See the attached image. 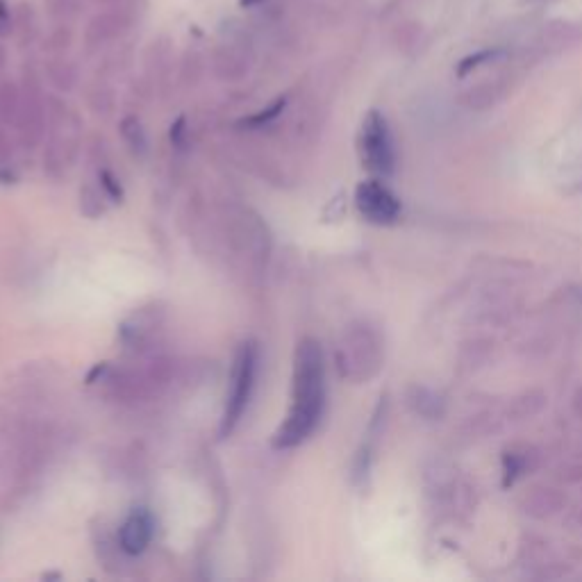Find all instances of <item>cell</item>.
I'll list each match as a JSON object with an SVG mask.
<instances>
[{"label": "cell", "mask_w": 582, "mask_h": 582, "mask_svg": "<svg viewBox=\"0 0 582 582\" xmlns=\"http://www.w3.org/2000/svg\"><path fill=\"white\" fill-rule=\"evenodd\" d=\"M132 19H135V14L123 10V7H119V5L112 7L110 12L96 14L94 19L89 21V26L85 30V41L89 46L107 44V41L121 37L123 32L130 28Z\"/></svg>", "instance_id": "8992f818"}, {"label": "cell", "mask_w": 582, "mask_h": 582, "mask_svg": "<svg viewBox=\"0 0 582 582\" xmlns=\"http://www.w3.org/2000/svg\"><path fill=\"white\" fill-rule=\"evenodd\" d=\"M285 105H287V98H278V101L273 103V105L269 107V110L251 116V119H248V123H251V126H262V123H269L271 119H276V116H278L282 110H285Z\"/></svg>", "instance_id": "9c48e42d"}, {"label": "cell", "mask_w": 582, "mask_h": 582, "mask_svg": "<svg viewBox=\"0 0 582 582\" xmlns=\"http://www.w3.org/2000/svg\"><path fill=\"white\" fill-rule=\"evenodd\" d=\"M264 3H266V0H239V5L248 7V10H251V7H262Z\"/></svg>", "instance_id": "30bf717a"}, {"label": "cell", "mask_w": 582, "mask_h": 582, "mask_svg": "<svg viewBox=\"0 0 582 582\" xmlns=\"http://www.w3.org/2000/svg\"><path fill=\"white\" fill-rule=\"evenodd\" d=\"M382 348L376 332L367 326H357L348 332L339 348V367L351 380H369L380 369Z\"/></svg>", "instance_id": "3957f363"}, {"label": "cell", "mask_w": 582, "mask_h": 582, "mask_svg": "<svg viewBox=\"0 0 582 582\" xmlns=\"http://www.w3.org/2000/svg\"><path fill=\"white\" fill-rule=\"evenodd\" d=\"M3 64H5V48L0 46V69H3Z\"/></svg>", "instance_id": "8fae6325"}, {"label": "cell", "mask_w": 582, "mask_h": 582, "mask_svg": "<svg viewBox=\"0 0 582 582\" xmlns=\"http://www.w3.org/2000/svg\"><path fill=\"white\" fill-rule=\"evenodd\" d=\"M257 373V346L253 342L241 344L237 351L235 364L230 373V392L226 396V410L221 419V435L228 437L237 423L244 417L248 401H251Z\"/></svg>", "instance_id": "7a4b0ae2"}, {"label": "cell", "mask_w": 582, "mask_h": 582, "mask_svg": "<svg viewBox=\"0 0 582 582\" xmlns=\"http://www.w3.org/2000/svg\"><path fill=\"white\" fill-rule=\"evenodd\" d=\"M326 405V367L323 353L314 339H303L294 357V387L291 407L282 426L273 435L276 448H294L317 430Z\"/></svg>", "instance_id": "6da1fadb"}, {"label": "cell", "mask_w": 582, "mask_h": 582, "mask_svg": "<svg viewBox=\"0 0 582 582\" xmlns=\"http://www.w3.org/2000/svg\"><path fill=\"white\" fill-rule=\"evenodd\" d=\"M360 151H362V160L371 173H376V176H382V178L392 176L394 164H396L394 139H392V132H389L387 119L376 110H371L362 123Z\"/></svg>", "instance_id": "277c9868"}, {"label": "cell", "mask_w": 582, "mask_h": 582, "mask_svg": "<svg viewBox=\"0 0 582 582\" xmlns=\"http://www.w3.org/2000/svg\"><path fill=\"white\" fill-rule=\"evenodd\" d=\"M501 55H503V51H498V48H489V51H478V53H473L469 57H464V60L457 64V76H460V78L469 76L471 71L480 69L482 64H489V62L498 60Z\"/></svg>", "instance_id": "ba28073f"}, {"label": "cell", "mask_w": 582, "mask_h": 582, "mask_svg": "<svg viewBox=\"0 0 582 582\" xmlns=\"http://www.w3.org/2000/svg\"><path fill=\"white\" fill-rule=\"evenodd\" d=\"M155 532L153 514L148 510H132L119 530V544L128 555L144 553Z\"/></svg>", "instance_id": "52a82bcc"}, {"label": "cell", "mask_w": 582, "mask_h": 582, "mask_svg": "<svg viewBox=\"0 0 582 582\" xmlns=\"http://www.w3.org/2000/svg\"><path fill=\"white\" fill-rule=\"evenodd\" d=\"M355 203L357 210L364 219L371 223H394L401 214V203L398 198L378 180L362 182L355 191Z\"/></svg>", "instance_id": "5b68a950"}]
</instances>
